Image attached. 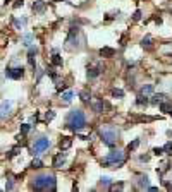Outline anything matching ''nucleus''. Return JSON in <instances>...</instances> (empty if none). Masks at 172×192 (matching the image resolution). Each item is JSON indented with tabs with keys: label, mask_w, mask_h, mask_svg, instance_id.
<instances>
[{
	"label": "nucleus",
	"mask_w": 172,
	"mask_h": 192,
	"mask_svg": "<svg viewBox=\"0 0 172 192\" xmlns=\"http://www.w3.org/2000/svg\"><path fill=\"white\" fill-rule=\"evenodd\" d=\"M84 125H86L84 113L81 112V110H72V112L69 113V117H67V127H69L71 130L78 132V130H81Z\"/></svg>",
	"instance_id": "obj_1"
},
{
	"label": "nucleus",
	"mask_w": 172,
	"mask_h": 192,
	"mask_svg": "<svg viewBox=\"0 0 172 192\" xmlns=\"http://www.w3.org/2000/svg\"><path fill=\"white\" fill-rule=\"evenodd\" d=\"M33 187L36 190H55L57 189V184H55V177L54 175H40L35 178V184Z\"/></svg>",
	"instance_id": "obj_2"
},
{
	"label": "nucleus",
	"mask_w": 172,
	"mask_h": 192,
	"mask_svg": "<svg viewBox=\"0 0 172 192\" xmlns=\"http://www.w3.org/2000/svg\"><path fill=\"white\" fill-rule=\"evenodd\" d=\"M98 134H100L103 144H107L108 148H114V146H115L119 134H117V130H115L114 127H102L100 130H98Z\"/></svg>",
	"instance_id": "obj_3"
},
{
	"label": "nucleus",
	"mask_w": 172,
	"mask_h": 192,
	"mask_svg": "<svg viewBox=\"0 0 172 192\" xmlns=\"http://www.w3.org/2000/svg\"><path fill=\"white\" fill-rule=\"evenodd\" d=\"M124 160H126V155H124V151H110L103 161V165L105 166H110V168H115L117 165H122Z\"/></svg>",
	"instance_id": "obj_4"
},
{
	"label": "nucleus",
	"mask_w": 172,
	"mask_h": 192,
	"mask_svg": "<svg viewBox=\"0 0 172 192\" xmlns=\"http://www.w3.org/2000/svg\"><path fill=\"white\" fill-rule=\"evenodd\" d=\"M50 148V139L47 137H40L35 141V146H33V153L38 155V153H43V151H47Z\"/></svg>",
	"instance_id": "obj_5"
},
{
	"label": "nucleus",
	"mask_w": 172,
	"mask_h": 192,
	"mask_svg": "<svg viewBox=\"0 0 172 192\" xmlns=\"http://www.w3.org/2000/svg\"><path fill=\"white\" fill-rule=\"evenodd\" d=\"M11 110H12V101L9 100H4V101L0 103V120H4L11 115Z\"/></svg>",
	"instance_id": "obj_6"
},
{
	"label": "nucleus",
	"mask_w": 172,
	"mask_h": 192,
	"mask_svg": "<svg viewBox=\"0 0 172 192\" xmlns=\"http://www.w3.org/2000/svg\"><path fill=\"white\" fill-rule=\"evenodd\" d=\"M5 74L11 77V79H21L22 74H24V69L22 67H7Z\"/></svg>",
	"instance_id": "obj_7"
},
{
	"label": "nucleus",
	"mask_w": 172,
	"mask_h": 192,
	"mask_svg": "<svg viewBox=\"0 0 172 192\" xmlns=\"http://www.w3.org/2000/svg\"><path fill=\"white\" fill-rule=\"evenodd\" d=\"M47 9V2H43V0H36L35 4H33V11L38 12V14H43Z\"/></svg>",
	"instance_id": "obj_8"
},
{
	"label": "nucleus",
	"mask_w": 172,
	"mask_h": 192,
	"mask_svg": "<svg viewBox=\"0 0 172 192\" xmlns=\"http://www.w3.org/2000/svg\"><path fill=\"white\" fill-rule=\"evenodd\" d=\"M64 163H65V155H64V153H59V155L54 158V163H52V165H54L55 168H62Z\"/></svg>",
	"instance_id": "obj_9"
},
{
	"label": "nucleus",
	"mask_w": 172,
	"mask_h": 192,
	"mask_svg": "<svg viewBox=\"0 0 172 192\" xmlns=\"http://www.w3.org/2000/svg\"><path fill=\"white\" fill-rule=\"evenodd\" d=\"M100 74H102V67H100V65L88 69V77H90V79H95V77H98Z\"/></svg>",
	"instance_id": "obj_10"
},
{
	"label": "nucleus",
	"mask_w": 172,
	"mask_h": 192,
	"mask_svg": "<svg viewBox=\"0 0 172 192\" xmlns=\"http://www.w3.org/2000/svg\"><path fill=\"white\" fill-rule=\"evenodd\" d=\"M36 48H31L29 50V53H28V64H29V67L31 69H36V64H35V55H36Z\"/></svg>",
	"instance_id": "obj_11"
},
{
	"label": "nucleus",
	"mask_w": 172,
	"mask_h": 192,
	"mask_svg": "<svg viewBox=\"0 0 172 192\" xmlns=\"http://www.w3.org/2000/svg\"><path fill=\"white\" fill-rule=\"evenodd\" d=\"M60 149L62 151H65V149H69L71 146H72V139L71 137H62V141H60Z\"/></svg>",
	"instance_id": "obj_12"
},
{
	"label": "nucleus",
	"mask_w": 172,
	"mask_h": 192,
	"mask_svg": "<svg viewBox=\"0 0 172 192\" xmlns=\"http://www.w3.org/2000/svg\"><path fill=\"white\" fill-rule=\"evenodd\" d=\"M165 98H167L165 94L158 93V94H153V96H151V100H150V101H151V105H158V103H162L164 100H165Z\"/></svg>",
	"instance_id": "obj_13"
},
{
	"label": "nucleus",
	"mask_w": 172,
	"mask_h": 192,
	"mask_svg": "<svg viewBox=\"0 0 172 192\" xmlns=\"http://www.w3.org/2000/svg\"><path fill=\"white\" fill-rule=\"evenodd\" d=\"M100 55H102V57H114V55H115V50H114V48H102V50H100Z\"/></svg>",
	"instance_id": "obj_14"
},
{
	"label": "nucleus",
	"mask_w": 172,
	"mask_h": 192,
	"mask_svg": "<svg viewBox=\"0 0 172 192\" xmlns=\"http://www.w3.org/2000/svg\"><path fill=\"white\" fill-rule=\"evenodd\" d=\"M148 184H150V182H148V177H146V175H140V177H138V185H140V187H150Z\"/></svg>",
	"instance_id": "obj_15"
},
{
	"label": "nucleus",
	"mask_w": 172,
	"mask_h": 192,
	"mask_svg": "<svg viewBox=\"0 0 172 192\" xmlns=\"http://www.w3.org/2000/svg\"><path fill=\"white\" fill-rule=\"evenodd\" d=\"M151 93H153V84H146V86H143V88H141V94H151Z\"/></svg>",
	"instance_id": "obj_16"
},
{
	"label": "nucleus",
	"mask_w": 172,
	"mask_h": 192,
	"mask_svg": "<svg viewBox=\"0 0 172 192\" xmlns=\"http://www.w3.org/2000/svg\"><path fill=\"white\" fill-rule=\"evenodd\" d=\"M148 103V98H146V94H141L138 96V100H136V105H140V107H143V105H146Z\"/></svg>",
	"instance_id": "obj_17"
},
{
	"label": "nucleus",
	"mask_w": 172,
	"mask_h": 192,
	"mask_svg": "<svg viewBox=\"0 0 172 192\" xmlns=\"http://www.w3.org/2000/svg\"><path fill=\"white\" fill-rule=\"evenodd\" d=\"M160 110L164 113H170L172 112V105H169V103H165V101H162L160 103Z\"/></svg>",
	"instance_id": "obj_18"
},
{
	"label": "nucleus",
	"mask_w": 172,
	"mask_h": 192,
	"mask_svg": "<svg viewBox=\"0 0 172 192\" xmlns=\"http://www.w3.org/2000/svg\"><path fill=\"white\" fill-rule=\"evenodd\" d=\"M72 98H74V93H72V91H65L64 94H62V100H64L65 103H69Z\"/></svg>",
	"instance_id": "obj_19"
},
{
	"label": "nucleus",
	"mask_w": 172,
	"mask_h": 192,
	"mask_svg": "<svg viewBox=\"0 0 172 192\" xmlns=\"http://www.w3.org/2000/svg\"><path fill=\"white\" fill-rule=\"evenodd\" d=\"M141 45H143V48H146V50H150V48H151V36H146V38H143V41H141Z\"/></svg>",
	"instance_id": "obj_20"
},
{
	"label": "nucleus",
	"mask_w": 172,
	"mask_h": 192,
	"mask_svg": "<svg viewBox=\"0 0 172 192\" xmlns=\"http://www.w3.org/2000/svg\"><path fill=\"white\" fill-rule=\"evenodd\" d=\"M52 64L54 65H62V59H60V55L57 52H54V57H52Z\"/></svg>",
	"instance_id": "obj_21"
},
{
	"label": "nucleus",
	"mask_w": 172,
	"mask_h": 192,
	"mask_svg": "<svg viewBox=\"0 0 172 192\" xmlns=\"http://www.w3.org/2000/svg\"><path fill=\"white\" fill-rule=\"evenodd\" d=\"M105 107H107V105H105V103H103V101H98V103H95V112L102 113L103 110H105Z\"/></svg>",
	"instance_id": "obj_22"
},
{
	"label": "nucleus",
	"mask_w": 172,
	"mask_h": 192,
	"mask_svg": "<svg viewBox=\"0 0 172 192\" xmlns=\"http://www.w3.org/2000/svg\"><path fill=\"white\" fill-rule=\"evenodd\" d=\"M22 43H24L26 46H29L33 43V34H24V36H22Z\"/></svg>",
	"instance_id": "obj_23"
},
{
	"label": "nucleus",
	"mask_w": 172,
	"mask_h": 192,
	"mask_svg": "<svg viewBox=\"0 0 172 192\" xmlns=\"http://www.w3.org/2000/svg\"><path fill=\"white\" fill-rule=\"evenodd\" d=\"M55 118V112L54 110H48V112L45 113V122H50V120H54Z\"/></svg>",
	"instance_id": "obj_24"
},
{
	"label": "nucleus",
	"mask_w": 172,
	"mask_h": 192,
	"mask_svg": "<svg viewBox=\"0 0 172 192\" xmlns=\"http://www.w3.org/2000/svg\"><path fill=\"white\" fill-rule=\"evenodd\" d=\"M79 96H81V100H83V101H90V98H91V94H90L88 91H81Z\"/></svg>",
	"instance_id": "obj_25"
},
{
	"label": "nucleus",
	"mask_w": 172,
	"mask_h": 192,
	"mask_svg": "<svg viewBox=\"0 0 172 192\" xmlns=\"http://www.w3.org/2000/svg\"><path fill=\"white\" fill-rule=\"evenodd\" d=\"M112 96H114V98H122L124 91L122 89H112Z\"/></svg>",
	"instance_id": "obj_26"
},
{
	"label": "nucleus",
	"mask_w": 172,
	"mask_h": 192,
	"mask_svg": "<svg viewBox=\"0 0 172 192\" xmlns=\"http://www.w3.org/2000/svg\"><path fill=\"white\" fill-rule=\"evenodd\" d=\"M31 166H33V168H41V166H43V163H41V160H38V158H36V160H33Z\"/></svg>",
	"instance_id": "obj_27"
},
{
	"label": "nucleus",
	"mask_w": 172,
	"mask_h": 192,
	"mask_svg": "<svg viewBox=\"0 0 172 192\" xmlns=\"http://www.w3.org/2000/svg\"><path fill=\"white\" fill-rule=\"evenodd\" d=\"M164 151H165V153H169V155H172V142H170V141H169V142H165Z\"/></svg>",
	"instance_id": "obj_28"
},
{
	"label": "nucleus",
	"mask_w": 172,
	"mask_h": 192,
	"mask_svg": "<svg viewBox=\"0 0 172 192\" xmlns=\"http://www.w3.org/2000/svg\"><path fill=\"white\" fill-rule=\"evenodd\" d=\"M138 144H140V141L136 139V141H133V142H129L127 149H129V151H131V149H136V148H138Z\"/></svg>",
	"instance_id": "obj_29"
},
{
	"label": "nucleus",
	"mask_w": 172,
	"mask_h": 192,
	"mask_svg": "<svg viewBox=\"0 0 172 192\" xmlns=\"http://www.w3.org/2000/svg\"><path fill=\"white\" fill-rule=\"evenodd\" d=\"M29 129H31V127H29V123H22V125H21V132L22 134H28V132H29Z\"/></svg>",
	"instance_id": "obj_30"
},
{
	"label": "nucleus",
	"mask_w": 172,
	"mask_h": 192,
	"mask_svg": "<svg viewBox=\"0 0 172 192\" xmlns=\"http://www.w3.org/2000/svg\"><path fill=\"white\" fill-rule=\"evenodd\" d=\"M122 184H112V185H110V190H121V189H122Z\"/></svg>",
	"instance_id": "obj_31"
},
{
	"label": "nucleus",
	"mask_w": 172,
	"mask_h": 192,
	"mask_svg": "<svg viewBox=\"0 0 172 192\" xmlns=\"http://www.w3.org/2000/svg\"><path fill=\"white\" fill-rule=\"evenodd\" d=\"M100 184H102V185H108V184H110V178H108V177H102Z\"/></svg>",
	"instance_id": "obj_32"
},
{
	"label": "nucleus",
	"mask_w": 172,
	"mask_h": 192,
	"mask_svg": "<svg viewBox=\"0 0 172 192\" xmlns=\"http://www.w3.org/2000/svg\"><path fill=\"white\" fill-rule=\"evenodd\" d=\"M140 17H141V11H136V12H134V16H133V19H134V21H138Z\"/></svg>",
	"instance_id": "obj_33"
},
{
	"label": "nucleus",
	"mask_w": 172,
	"mask_h": 192,
	"mask_svg": "<svg viewBox=\"0 0 172 192\" xmlns=\"http://www.w3.org/2000/svg\"><path fill=\"white\" fill-rule=\"evenodd\" d=\"M153 153H155V155H162V153H164V148H155Z\"/></svg>",
	"instance_id": "obj_34"
},
{
	"label": "nucleus",
	"mask_w": 172,
	"mask_h": 192,
	"mask_svg": "<svg viewBox=\"0 0 172 192\" xmlns=\"http://www.w3.org/2000/svg\"><path fill=\"white\" fill-rule=\"evenodd\" d=\"M65 88H67V84H64V82H62V84L57 86V91H62V89H65Z\"/></svg>",
	"instance_id": "obj_35"
},
{
	"label": "nucleus",
	"mask_w": 172,
	"mask_h": 192,
	"mask_svg": "<svg viewBox=\"0 0 172 192\" xmlns=\"http://www.w3.org/2000/svg\"><path fill=\"white\" fill-rule=\"evenodd\" d=\"M22 5V0H17L16 4H14V7H21Z\"/></svg>",
	"instance_id": "obj_36"
},
{
	"label": "nucleus",
	"mask_w": 172,
	"mask_h": 192,
	"mask_svg": "<svg viewBox=\"0 0 172 192\" xmlns=\"http://www.w3.org/2000/svg\"><path fill=\"white\" fill-rule=\"evenodd\" d=\"M140 160H141V161H148V156L143 155V156H140Z\"/></svg>",
	"instance_id": "obj_37"
},
{
	"label": "nucleus",
	"mask_w": 172,
	"mask_h": 192,
	"mask_svg": "<svg viewBox=\"0 0 172 192\" xmlns=\"http://www.w3.org/2000/svg\"><path fill=\"white\" fill-rule=\"evenodd\" d=\"M167 189H169V190H172V184H169V185H167Z\"/></svg>",
	"instance_id": "obj_38"
},
{
	"label": "nucleus",
	"mask_w": 172,
	"mask_h": 192,
	"mask_svg": "<svg viewBox=\"0 0 172 192\" xmlns=\"http://www.w3.org/2000/svg\"><path fill=\"white\" fill-rule=\"evenodd\" d=\"M52 2H62V0H52Z\"/></svg>",
	"instance_id": "obj_39"
},
{
	"label": "nucleus",
	"mask_w": 172,
	"mask_h": 192,
	"mask_svg": "<svg viewBox=\"0 0 172 192\" xmlns=\"http://www.w3.org/2000/svg\"><path fill=\"white\" fill-rule=\"evenodd\" d=\"M170 115H172V112H170Z\"/></svg>",
	"instance_id": "obj_40"
}]
</instances>
